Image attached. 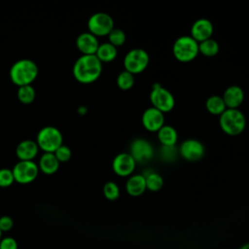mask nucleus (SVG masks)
<instances>
[{"instance_id":"nucleus-1","label":"nucleus","mask_w":249,"mask_h":249,"mask_svg":"<svg viewBox=\"0 0 249 249\" xmlns=\"http://www.w3.org/2000/svg\"><path fill=\"white\" fill-rule=\"evenodd\" d=\"M102 63L95 56L82 54L73 65V76L82 84H90L95 82L101 75Z\"/></svg>"},{"instance_id":"nucleus-2","label":"nucleus","mask_w":249,"mask_h":249,"mask_svg":"<svg viewBox=\"0 0 249 249\" xmlns=\"http://www.w3.org/2000/svg\"><path fill=\"white\" fill-rule=\"evenodd\" d=\"M39 68L37 64L28 58L16 61L10 69V79L18 87L31 85L37 78Z\"/></svg>"},{"instance_id":"nucleus-3","label":"nucleus","mask_w":249,"mask_h":249,"mask_svg":"<svg viewBox=\"0 0 249 249\" xmlns=\"http://www.w3.org/2000/svg\"><path fill=\"white\" fill-rule=\"evenodd\" d=\"M219 125L223 132L230 136L242 133L246 127V118L238 109H226L219 116Z\"/></svg>"},{"instance_id":"nucleus-4","label":"nucleus","mask_w":249,"mask_h":249,"mask_svg":"<svg viewBox=\"0 0 249 249\" xmlns=\"http://www.w3.org/2000/svg\"><path fill=\"white\" fill-rule=\"evenodd\" d=\"M172 53L180 62H191L198 53V43L190 35L178 37L172 46Z\"/></svg>"},{"instance_id":"nucleus-5","label":"nucleus","mask_w":249,"mask_h":249,"mask_svg":"<svg viewBox=\"0 0 249 249\" xmlns=\"http://www.w3.org/2000/svg\"><path fill=\"white\" fill-rule=\"evenodd\" d=\"M63 136L60 130L53 125L42 127L36 137V143L44 153H54L62 145Z\"/></svg>"},{"instance_id":"nucleus-6","label":"nucleus","mask_w":249,"mask_h":249,"mask_svg":"<svg viewBox=\"0 0 249 249\" xmlns=\"http://www.w3.org/2000/svg\"><path fill=\"white\" fill-rule=\"evenodd\" d=\"M149 98L152 107L158 109L163 114L170 112L175 106V98L173 94L159 83L152 86Z\"/></svg>"},{"instance_id":"nucleus-7","label":"nucleus","mask_w":249,"mask_h":249,"mask_svg":"<svg viewBox=\"0 0 249 249\" xmlns=\"http://www.w3.org/2000/svg\"><path fill=\"white\" fill-rule=\"evenodd\" d=\"M150 57L148 53L141 48L128 51L124 57V70L135 75L142 73L148 66Z\"/></svg>"},{"instance_id":"nucleus-8","label":"nucleus","mask_w":249,"mask_h":249,"mask_svg":"<svg viewBox=\"0 0 249 249\" xmlns=\"http://www.w3.org/2000/svg\"><path fill=\"white\" fill-rule=\"evenodd\" d=\"M114 28L113 18L103 12H98L91 15L88 20L89 32L95 37L108 36V34Z\"/></svg>"},{"instance_id":"nucleus-9","label":"nucleus","mask_w":249,"mask_h":249,"mask_svg":"<svg viewBox=\"0 0 249 249\" xmlns=\"http://www.w3.org/2000/svg\"><path fill=\"white\" fill-rule=\"evenodd\" d=\"M12 171L16 182L19 184H29L37 178L39 167L33 160H18Z\"/></svg>"},{"instance_id":"nucleus-10","label":"nucleus","mask_w":249,"mask_h":249,"mask_svg":"<svg viewBox=\"0 0 249 249\" xmlns=\"http://www.w3.org/2000/svg\"><path fill=\"white\" fill-rule=\"evenodd\" d=\"M178 153L188 161H197L204 157L205 148L199 140L189 138L181 143Z\"/></svg>"},{"instance_id":"nucleus-11","label":"nucleus","mask_w":249,"mask_h":249,"mask_svg":"<svg viewBox=\"0 0 249 249\" xmlns=\"http://www.w3.org/2000/svg\"><path fill=\"white\" fill-rule=\"evenodd\" d=\"M129 154L136 163H143L154 157L153 145L144 138H135L130 143Z\"/></svg>"},{"instance_id":"nucleus-12","label":"nucleus","mask_w":249,"mask_h":249,"mask_svg":"<svg viewBox=\"0 0 249 249\" xmlns=\"http://www.w3.org/2000/svg\"><path fill=\"white\" fill-rule=\"evenodd\" d=\"M136 167V161L129 153L118 154L112 161V168L115 174L120 177H129Z\"/></svg>"},{"instance_id":"nucleus-13","label":"nucleus","mask_w":249,"mask_h":249,"mask_svg":"<svg viewBox=\"0 0 249 249\" xmlns=\"http://www.w3.org/2000/svg\"><path fill=\"white\" fill-rule=\"evenodd\" d=\"M141 123L146 130L150 132H158L164 124V115L158 109L149 107L143 112Z\"/></svg>"},{"instance_id":"nucleus-14","label":"nucleus","mask_w":249,"mask_h":249,"mask_svg":"<svg viewBox=\"0 0 249 249\" xmlns=\"http://www.w3.org/2000/svg\"><path fill=\"white\" fill-rule=\"evenodd\" d=\"M214 27L212 22L207 18L196 19L191 27V37L197 43L210 39L212 37Z\"/></svg>"},{"instance_id":"nucleus-15","label":"nucleus","mask_w":249,"mask_h":249,"mask_svg":"<svg viewBox=\"0 0 249 249\" xmlns=\"http://www.w3.org/2000/svg\"><path fill=\"white\" fill-rule=\"evenodd\" d=\"M76 47L84 55H92L95 54L99 42L97 37L91 33L83 32L76 38Z\"/></svg>"},{"instance_id":"nucleus-16","label":"nucleus","mask_w":249,"mask_h":249,"mask_svg":"<svg viewBox=\"0 0 249 249\" xmlns=\"http://www.w3.org/2000/svg\"><path fill=\"white\" fill-rule=\"evenodd\" d=\"M222 98L227 109H237L244 100V91L239 86H229L225 89Z\"/></svg>"},{"instance_id":"nucleus-17","label":"nucleus","mask_w":249,"mask_h":249,"mask_svg":"<svg viewBox=\"0 0 249 249\" xmlns=\"http://www.w3.org/2000/svg\"><path fill=\"white\" fill-rule=\"evenodd\" d=\"M38 152L39 147L36 141L30 139L20 141L16 148V155L19 160H33Z\"/></svg>"},{"instance_id":"nucleus-18","label":"nucleus","mask_w":249,"mask_h":249,"mask_svg":"<svg viewBox=\"0 0 249 249\" xmlns=\"http://www.w3.org/2000/svg\"><path fill=\"white\" fill-rule=\"evenodd\" d=\"M124 188H125V192L130 196L136 197V196H142L147 190L144 175L143 174L130 175L125 182Z\"/></svg>"},{"instance_id":"nucleus-19","label":"nucleus","mask_w":249,"mask_h":249,"mask_svg":"<svg viewBox=\"0 0 249 249\" xmlns=\"http://www.w3.org/2000/svg\"><path fill=\"white\" fill-rule=\"evenodd\" d=\"M59 163L53 153H44L39 160L38 167L44 174L52 175L58 170Z\"/></svg>"},{"instance_id":"nucleus-20","label":"nucleus","mask_w":249,"mask_h":249,"mask_svg":"<svg viewBox=\"0 0 249 249\" xmlns=\"http://www.w3.org/2000/svg\"><path fill=\"white\" fill-rule=\"evenodd\" d=\"M157 135L161 146H175L178 140L177 130L172 125L169 124H163L157 132Z\"/></svg>"},{"instance_id":"nucleus-21","label":"nucleus","mask_w":249,"mask_h":249,"mask_svg":"<svg viewBox=\"0 0 249 249\" xmlns=\"http://www.w3.org/2000/svg\"><path fill=\"white\" fill-rule=\"evenodd\" d=\"M118 54V50L116 47L111 45L109 42L99 44V47L95 53V56L103 62H111L113 61Z\"/></svg>"},{"instance_id":"nucleus-22","label":"nucleus","mask_w":249,"mask_h":249,"mask_svg":"<svg viewBox=\"0 0 249 249\" xmlns=\"http://www.w3.org/2000/svg\"><path fill=\"white\" fill-rule=\"evenodd\" d=\"M206 110L215 116H220L227 109L226 104L220 95H211L205 101Z\"/></svg>"},{"instance_id":"nucleus-23","label":"nucleus","mask_w":249,"mask_h":249,"mask_svg":"<svg viewBox=\"0 0 249 249\" xmlns=\"http://www.w3.org/2000/svg\"><path fill=\"white\" fill-rule=\"evenodd\" d=\"M146 182V188L150 192H158L163 186V179L161 175L154 170H147L143 173Z\"/></svg>"},{"instance_id":"nucleus-24","label":"nucleus","mask_w":249,"mask_h":249,"mask_svg":"<svg viewBox=\"0 0 249 249\" xmlns=\"http://www.w3.org/2000/svg\"><path fill=\"white\" fill-rule=\"evenodd\" d=\"M220 47L216 40L213 38L207 39L198 43V53L206 57H213L219 53Z\"/></svg>"},{"instance_id":"nucleus-25","label":"nucleus","mask_w":249,"mask_h":249,"mask_svg":"<svg viewBox=\"0 0 249 249\" xmlns=\"http://www.w3.org/2000/svg\"><path fill=\"white\" fill-rule=\"evenodd\" d=\"M35 89L31 85L18 87V98L22 104H31L35 99Z\"/></svg>"},{"instance_id":"nucleus-26","label":"nucleus","mask_w":249,"mask_h":249,"mask_svg":"<svg viewBox=\"0 0 249 249\" xmlns=\"http://www.w3.org/2000/svg\"><path fill=\"white\" fill-rule=\"evenodd\" d=\"M116 82L119 89H121L122 90H128L134 86V75L124 70L118 75Z\"/></svg>"},{"instance_id":"nucleus-27","label":"nucleus","mask_w":249,"mask_h":249,"mask_svg":"<svg viewBox=\"0 0 249 249\" xmlns=\"http://www.w3.org/2000/svg\"><path fill=\"white\" fill-rule=\"evenodd\" d=\"M103 195L108 200H116L120 197L121 195L120 188L115 182L108 181L103 186Z\"/></svg>"},{"instance_id":"nucleus-28","label":"nucleus","mask_w":249,"mask_h":249,"mask_svg":"<svg viewBox=\"0 0 249 249\" xmlns=\"http://www.w3.org/2000/svg\"><path fill=\"white\" fill-rule=\"evenodd\" d=\"M125 40H126L125 33L124 32V30L120 28H114L108 34V42L116 48L123 46L125 43Z\"/></svg>"},{"instance_id":"nucleus-29","label":"nucleus","mask_w":249,"mask_h":249,"mask_svg":"<svg viewBox=\"0 0 249 249\" xmlns=\"http://www.w3.org/2000/svg\"><path fill=\"white\" fill-rule=\"evenodd\" d=\"M15 182L14 174L12 169L1 168L0 169V187L8 188Z\"/></svg>"},{"instance_id":"nucleus-30","label":"nucleus","mask_w":249,"mask_h":249,"mask_svg":"<svg viewBox=\"0 0 249 249\" xmlns=\"http://www.w3.org/2000/svg\"><path fill=\"white\" fill-rule=\"evenodd\" d=\"M160 158L164 160V161H173L176 157H177V154L178 153V150L176 149L175 146H171V147H166V146H161V149H160Z\"/></svg>"},{"instance_id":"nucleus-31","label":"nucleus","mask_w":249,"mask_h":249,"mask_svg":"<svg viewBox=\"0 0 249 249\" xmlns=\"http://www.w3.org/2000/svg\"><path fill=\"white\" fill-rule=\"evenodd\" d=\"M53 154L59 162L68 161L72 156V152H71L70 148L63 144L59 148H57Z\"/></svg>"},{"instance_id":"nucleus-32","label":"nucleus","mask_w":249,"mask_h":249,"mask_svg":"<svg viewBox=\"0 0 249 249\" xmlns=\"http://www.w3.org/2000/svg\"><path fill=\"white\" fill-rule=\"evenodd\" d=\"M18 241L12 236L2 237L0 240V249H18Z\"/></svg>"},{"instance_id":"nucleus-33","label":"nucleus","mask_w":249,"mask_h":249,"mask_svg":"<svg viewBox=\"0 0 249 249\" xmlns=\"http://www.w3.org/2000/svg\"><path fill=\"white\" fill-rule=\"evenodd\" d=\"M13 227H14V221L10 216L4 215L0 217V230L2 232L11 231Z\"/></svg>"},{"instance_id":"nucleus-34","label":"nucleus","mask_w":249,"mask_h":249,"mask_svg":"<svg viewBox=\"0 0 249 249\" xmlns=\"http://www.w3.org/2000/svg\"><path fill=\"white\" fill-rule=\"evenodd\" d=\"M238 249H249V242L242 244Z\"/></svg>"},{"instance_id":"nucleus-35","label":"nucleus","mask_w":249,"mask_h":249,"mask_svg":"<svg viewBox=\"0 0 249 249\" xmlns=\"http://www.w3.org/2000/svg\"><path fill=\"white\" fill-rule=\"evenodd\" d=\"M2 233H3V232H2V231H1V230H0V240L2 239Z\"/></svg>"}]
</instances>
